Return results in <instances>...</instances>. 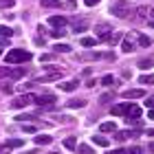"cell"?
<instances>
[{"mask_svg": "<svg viewBox=\"0 0 154 154\" xmlns=\"http://www.w3.org/2000/svg\"><path fill=\"white\" fill-rule=\"evenodd\" d=\"M48 24H51V26H66L68 20L64 16H51V18H48Z\"/></svg>", "mask_w": 154, "mask_h": 154, "instance_id": "10", "label": "cell"}, {"mask_svg": "<svg viewBox=\"0 0 154 154\" xmlns=\"http://www.w3.org/2000/svg\"><path fill=\"white\" fill-rule=\"evenodd\" d=\"M150 26H152V29H154V20H152V22H150Z\"/></svg>", "mask_w": 154, "mask_h": 154, "instance_id": "41", "label": "cell"}, {"mask_svg": "<svg viewBox=\"0 0 154 154\" xmlns=\"http://www.w3.org/2000/svg\"><path fill=\"white\" fill-rule=\"evenodd\" d=\"M40 5L46 7V9H55V7H60L62 2H60V0H40Z\"/></svg>", "mask_w": 154, "mask_h": 154, "instance_id": "20", "label": "cell"}, {"mask_svg": "<svg viewBox=\"0 0 154 154\" xmlns=\"http://www.w3.org/2000/svg\"><path fill=\"white\" fill-rule=\"evenodd\" d=\"M97 44V40L95 38H82V46H86V48H93Z\"/></svg>", "mask_w": 154, "mask_h": 154, "instance_id": "26", "label": "cell"}, {"mask_svg": "<svg viewBox=\"0 0 154 154\" xmlns=\"http://www.w3.org/2000/svg\"><path fill=\"white\" fill-rule=\"evenodd\" d=\"M64 148L66 150H75L77 148V137H66L64 139Z\"/></svg>", "mask_w": 154, "mask_h": 154, "instance_id": "18", "label": "cell"}, {"mask_svg": "<svg viewBox=\"0 0 154 154\" xmlns=\"http://www.w3.org/2000/svg\"><path fill=\"white\" fill-rule=\"evenodd\" d=\"M101 84H103V86H112V84H115V77H112V75H103V77H101Z\"/></svg>", "mask_w": 154, "mask_h": 154, "instance_id": "29", "label": "cell"}, {"mask_svg": "<svg viewBox=\"0 0 154 154\" xmlns=\"http://www.w3.org/2000/svg\"><path fill=\"white\" fill-rule=\"evenodd\" d=\"M95 33H97V38H99L101 42L110 40V26H108V24H97V26H95Z\"/></svg>", "mask_w": 154, "mask_h": 154, "instance_id": "6", "label": "cell"}, {"mask_svg": "<svg viewBox=\"0 0 154 154\" xmlns=\"http://www.w3.org/2000/svg\"><path fill=\"white\" fill-rule=\"evenodd\" d=\"M121 51H123V53H132V51H134V33H130V35L123 38V42H121Z\"/></svg>", "mask_w": 154, "mask_h": 154, "instance_id": "7", "label": "cell"}, {"mask_svg": "<svg viewBox=\"0 0 154 154\" xmlns=\"http://www.w3.org/2000/svg\"><path fill=\"white\" fill-rule=\"evenodd\" d=\"M99 132H117V123H112V121L101 123V125H99Z\"/></svg>", "mask_w": 154, "mask_h": 154, "instance_id": "16", "label": "cell"}, {"mask_svg": "<svg viewBox=\"0 0 154 154\" xmlns=\"http://www.w3.org/2000/svg\"><path fill=\"white\" fill-rule=\"evenodd\" d=\"M139 44L148 48V46H152V42H150V38H148V35H139Z\"/></svg>", "mask_w": 154, "mask_h": 154, "instance_id": "30", "label": "cell"}, {"mask_svg": "<svg viewBox=\"0 0 154 154\" xmlns=\"http://www.w3.org/2000/svg\"><path fill=\"white\" fill-rule=\"evenodd\" d=\"M51 141H53L51 134H38V137H35V143H38V145H48Z\"/></svg>", "mask_w": 154, "mask_h": 154, "instance_id": "17", "label": "cell"}, {"mask_svg": "<svg viewBox=\"0 0 154 154\" xmlns=\"http://www.w3.org/2000/svg\"><path fill=\"white\" fill-rule=\"evenodd\" d=\"M79 88V82L77 79H68V82H62L60 84V90H64V93H73V90Z\"/></svg>", "mask_w": 154, "mask_h": 154, "instance_id": "8", "label": "cell"}, {"mask_svg": "<svg viewBox=\"0 0 154 154\" xmlns=\"http://www.w3.org/2000/svg\"><path fill=\"white\" fill-rule=\"evenodd\" d=\"M77 154H95L93 152V148H90V145H86V143H82V145H77Z\"/></svg>", "mask_w": 154, "mask_h": 154, "instance_id": "22", "label": "cell"}, {"mask_svg": "<svg viewBox=\"0 0 154 154\" xmlns=\"http://www.w3.org/2000/svg\"><path fill=\"white\" fill-rule=\"evenodd\" d=\"M26 75V68H11V66H0V77H9V79H20Z\"/></svg>", "mask_w": 154, "mask_h": 154, "instance_id": "2", "label": "cell"}, {"mask_svg": "<svg viewBox=\"0 0 154 154\" xmlns=\"http://www.w3.org/2000/svg\"><path fill=\"white\" fill-rule=\"evenodd\" d=\"M33 101V95H20L16 99H11V108H24Z\"/></svg>", "mask_w": 154, "mask_h": 154, "instance_id": "3", "label": "cell"}, {"mask_svg": "<svg viewBox=\"0 0 154 154\" xmlns=\"http://www.w3.org/2000/svg\"><path fill=\"white\" fill-rule=\"evenodd\" d=\"M0 5H2V7H11L13 0H0Z\"/></svg>", "mask_w": 154, "mask_h": 154, "instance_id": "38", "label": "cell"}, {"mask_svg": "<svg viewBox=\"0 0 154 154\" xmlns=\"http://www.w3.org/2000/svg\"><path fill=\"white\" fill-rule=\"evenodd\" d=\"M22 130H24V132H29V134H33V132H35V125H24Z\"/></svg>", "mask_w": 154, "mask_h": 154, "instance_id": "36", "label": "cell"}, {"mask_svg": "<svg viewBox=\"0 0 154 154\" xmlns=\"http://www.w3.org/2000/svg\"><path fill=\"white\" fill-rule=\"evenodd\" d=\"M66 106L68 108H82V106H86V101H84V99H71Z\"/></svg>", "mask_w": 154, "mask_h": 154, "instance_id": "25", "label": "cell"}, {"mask_svg": "<svg viewBox=\"0 0 154 154\" xmlns=\"http://www.w3.org/2000/svg\"><path fill=\"white\" fill-rule=\"evenodd\" d=\"M93 143H95V145H99V148H108V145H110L108 139H106V137H99V134H95V137H93Z\"/></svg>", "mask_w": 154, "mask_h": 154, "instance_id": "15", "label": "cell"}, {"mask_svg": "<svg viewBox=\"0 0 154 154\" xmlns=\"http://www.w3.org/2000/svg\"><path fill=\"white\" fill-rule=\"evenodd\" d=\"M145 93L141 88H132V90H125L123 93V99H137V97H143Z\"/></svg>", "mask_w": 154, "mask_h": 154, "instance_id": "13", "label": "cell"}, {"mask_svg": "<svg viewBox=\"0 0 154 154\" xmlns=\"http://www.w3.org/2000/svg\"><path fill=\"white\" fill-rule=\"evenodd\" d=\"M150 13H152V18H154V9H152V11H150Z\"/></svg>", "mask_w": 154, "mask_h": 154, "instance_id": "42", "label": "cell"}, {"mask_svg": "<svg viewBox=\"0 0 154 154\" xmlns=\"http://www.w3.org/2000/svg\"><path fill=\"white\" fill-rule=\"evenodd\" d=\"M112 154H143L141 152V148H130V150H117V152H112Z\"/></svg>", "mask_w": 154, "mask_h": 154, "instance_id": "24", "label": "cell"}, {"mask_svg": "<svg viewBox=\"0 0 154 154\" xmlns=\"http://www.w3.org/2000/svg\"><path fill=\"white\" fill-rule=\"evenodd\" d=\"M152 64H154V60H150V57H143L141 62H139V68H141V71H148V68H152Z\"/></svg>", "mask_w": 154, "mask_h": 154, "instance_id": "19", "label": "cell"}, {"mask_svg": "<svg viewBox=\"0 0 154 154\" xmlns=\"http://www.w3.org/2000/svg\"><path fill=\"white\" fill-rule=\"evenodd\" d=\"M33 101H35L38 106H42V108L44 106L51 108V106H55V95H40V97H33Z\"/></svg>", "mask_w": 154, "mask_h": 154, "instance_id": "5", "label": "cell"}, {"mask_svg": "<svg viewBox=\"0 0 154 154\" xmlns=\"http://www.w3.org/2000/svg\"><path fill=\"white\" fill-rule=\"evenodd\" d=\"M0 35H9V38H11V35H13V31L9 29V26H5V24H0Z\"/></svg>", "mask_w": 154, "mask_h": 154, "instance_id": "31", "label": "cell"}, {"mask_svg": "<svg viewBox=\"0 0 154 154\" xmlns=\"http://www.w3.org/2000/svg\"><path fill=\"white\" fill-rule=\"evenodd\" d=\"M128 9H130V5L128 2H117V5H112V13L117 18H128Z\"/></svg>", "mask_w": 154, "mask_h": 154, "instance_id": "4", "label": "cell"}, {"mask_svg": "<svg viewBox=\"0 0 154 154\" xmlns=\"http://www.w3.org/2000/svg\"><path fill=\"white\" fill-rule=\"evenodd\" d=\"M73 26H75V33H82V31H86V20H75L73 22Z\"/></svg>", "mask_w": 154, "mask_h": 154, "instance_id": "21", "label": "cell"}, {"mask_svg": "<svg viewBox=\"0 0 154 154\" xmlns=\"http://www.w3.org/2000/svg\"><path fill=\"white\" fill-rule=\"evenodd\" d=\"M62 77V73L60 71H53V73H48V75H42V77H38V84H42V82H55V79H60Z\"/></svg>", "mask_w": 154, "mask_h": 154, "instance_id": "11", "label": "cell"}, {"mask_svg": "<svg viewBox=\"0 0 154 154\" xmlns=\"http://www.w3.org/2000/svg\"><path fill=\"white\" fill-rule=\"evenodd\" d=\"M5 60L7 64H24V62H31V53L24 51V48H11L5 55Z\"/></svg>", "mask_w": 154, "mask_h": 154, "instance_id": "1", "label": "cell"}, {"mask_svg": "<svg viewBox=\"0 0 154 154\" xmlns=\"http://www.w3.org/2000/svg\"><path fill=\"white\" fill-rule=\"evenodd\" d=\"M16 121H29V119H33L31 115H18V117H13Z\"/></svg>", "mask_w": 154, "mask_h": 154, "instance_id": "33", "label": "cell"}, {"mask_svg": "<svg viewBox=\"0 0 154 154\" xmlns=\"http://www.w3.org/2000/svg\"><path fill=\"white\" fill-rule=\"evenodd\" d=\"M139 117H141V108H139V106H132V103H130V110H128V121H139Z\"/></svg>", "mask_w": 154, "mask_h": 154, "instance_id": "12", "label": "cell"}, {"mask_svg": "<svg viewBox=\"0 0 154 154\" xmlns=\"http://www.w3.org/2000/svg\"><path fill=\"white\" fill-rule=\"evenodd\" d=\"M139 16H141V18L148 16V9H145V7H139Z\"/></svg>", "mask_w": 154, "mask_h": 154, "instance_id": "37", "label": "cell"}, {"mask_svg": "<svg viewBox=\"0 0 154 154\" xmlns=\"http://www.w3.org/2000/svg\"><path fill=\"white\" fill-rule=\"evenodd\" d=\"M0 55H2V48H0Z\"/></svg>", "mask_w": 154, "mask_h": 154, "instance_id": "43", "label": "cell"}, {"mask_svg": "<svg viewBox=\"0 0 154 154\" xmlns=\"http://www.w3.org/2000/svg\"><path fill=\"white\" fill-rule=\"evenodd\" d=\"M128 110H130V103H119V106H112V115L121 117V115H128Z\"/></svg>", "mask_w": 154, "mask_h": 154, "instance_id": "14", "label": "cell"}, {"mask_svg": "<svg viewBox=\"0 0 154 154\" xmlns=\"http://www.w3.org/2000/svg\"><path fill=\"white\" fill-rule=\"evenodd\" d=\"M5 148H22V141L20 139H11V141L5 143Z\"/></svg>", "mask_w": 154, "mask_h": 154, "instance_id": "27", "label": "cell"}, {"mask_svg": "<svg viewBox=\"0 0 154 154\" xmlns=\"http://www.w3.org/2000/svg\"><path fill=\"white\" fill-rule=\"evenodd\" d=\"M139 82L145 84V86H152V84H154V73L152 75H141V77H139Z\"/></svg>", "mask_w": 154, "mask_h": 154, "instance_id": "23", "label": "cell"}, {"mask_svg": "<svg viewBox=\"0 0 154 154\" xmlns=\"http://www.w3.org/2000/svg\"><path fill=\"white\" fill-rule=\"evenodd\" d=\"M51 35H53V38H62V35H64V26H60V29H53Z\"/></svg>", "mask_w": 154, "mask_h": 154, "instance_id": "32", "label": "cell"}, {"mask_svg": "<svg viewBox=\"0 0 154 154\" xmlns=\"http://www.w3.org/2000/svg\"><path fill=\"white\" fill-rule=\"evenodd\" d=\"M145 106H148V108H154V95H150L148 99H145Z\"/></svg>", "mask_w": 154, "mask_h": 154, "instance_id": "34", "label": "cell"}, {"mask_svg": "<svg viewBox=\"0 0 154 154\" xmlns=\"http://www.w3.org/2000/svg\"><path fill=\"white\" fill-rule=\"evenodd\" d=\"M137 137H139L137 132H130V130H123V132H117V134H115V139H117L119 143H121V141H128V139H137Z\"/></svg>", "mask_w": 154, "mask_h": 154, "instance_id": "9", "label": "cell"}, {"mask_svg": "<svg viewBox=\"0 0 154 154\" xmlns=\"http://www.w3.org/2000/svg\"><path fill=\"white\" fill-rule=\"evenodd\" d=\"M84 5L86 7H95V5H99V0H84Z\"/></svg>", "mask_w": 154, "mask_h": 154, "instance_id": "35", "label": "cell"}, {"mask_svg": "<svg viewBox=\"0 0 154 154\" xmlns=\"http://www.w3.org/2000/svg\"><path fill=\"white\" fill-rule=\"evenodd\" d=\"M150 119H154V108H150V115H148Z\"/></svg>", "mask_w": 154, "mask_h": 154, "instance_id": "40", "label": "cell"}, {"mask_svg": "<svg viewBox=\"0 0 154 154\" xmlns=\"http://www.w3.org/2000/svg\"><path fill=\"white\" fill-rule=\"evenodd\" d=\"M110 99H112V95H103V97H101V101H103V103H108Z\"/></svg>", "mask_w": 154, "mask_h": 154, "instance_id": "39", "label": "cell"}, {"mask_svg": "<svg viewBox=\"0 0 154 154\" xmlns=\"http://www.w3.org/2000/svg\"><path fill=\"white\" fill-rule=\"evenodd\" d=\"M55 53H71V46L68 44H55Z\"/></svg>", "mask_w": 154, "mask_h": 154, "instance_id": "28", "label": "cell"}]
</instances>
